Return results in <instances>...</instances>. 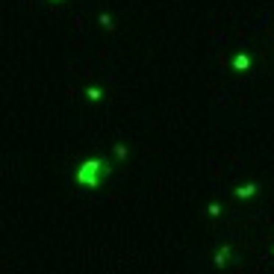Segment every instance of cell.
I'll return each mask as SVG.
<instances>
[{"mask_svg":"<svg viewBox=\"0 0 274 274\" xmlns=\"http://www.w3.org/2000/svg\"><path fill=\"white\" fill-rule=\"evenodd\" d=\"M100 171L106 174L103 162H100V159H89V162H83V165L77 168V174H74V177H77V183H80V186H89V189H94V186L100 183Z\"/></svg>","mask_w":274,"mask_h":274,"instance_id":"obj_1","label":"cell"},{"mask_svg":"<svg viewBox=\"0 0 274 274\" xmlns=\"http://www.w3.org/2000/svg\"><path fill=\"white\" fill-rule=\"evenodd\" d=\"M227 257H230V248L224 245V248H221V251L215 254V266H224V263H227Z\"/></svg>","mask_w":274,"mask_h":274,"instance_id":"obj_2","label":"cell"},{"mask_svg":"<svg viewBox=\"0 0 274 274\" xmlns=\"http://www.w3.org/2000/svg\"><path fill=\"white\" fill-rule=\"evenodd\" d=\"M236 195H239V198H251V195H257V186H254V183H248V186H242Z\"/></svg>","mask_w":274,"mask_h":274,"instance_id":"obj_3","label":"cell"},{"mask_svg":"<svg viewBox=\"0 0 274 274\" xmlns=\"http://www.w3.org/2000/svg\"><path fill=\"white\" fill-rule=\"evenodd\" d=\"M233 65H236V68H239V71H245V68H248V65H251V62H248V56H236V59H233Z\"/></svg>","mask_w":274,"mask_h":274,"instance_id":"obj_4","label":"cell"},{"mask_svg":"<svg viewBox=\"0 0 274 274\" xmlns=\"http://www.w3.org/2000/svg\"><path fill=\"white\" fill-rule=\"evenodd\" d=\"M86 94H89V100H100V97H103V91H100V89H94V86H91V89L86 91Z\"/></svg>","mask_w":274,"mask_h":274,"instance_id":"obj_5","label":"cell"},{"mask_svg":"<svg viewBox=\"0 0 274 274\" xmlns=\"http://www.w3.org/2000/svg\"><path fill=\"white\" fill-rule=\"evenodd\" d=\"M100 24H103V27H106V30H112V18H109V15H106V12H103V15H100Z\"/></svg>","mask_w":274,"mask_h":274,"instance_id":"obj_6","label":"cell"},{"mask_svg":"<svg viewBox=\"0 0 274 274\" xmlns=\"http://www.w3.org/2000/svg\"><path fill=\"white\" fill-rule=\"evenodd\" d=\"M115 156H118V159H124V156H127V148H124V145H115Z\"/></svg>","mask_w":274,"mask_h":274,"instance_id":"obj_7","label":"cell"},{"mask_svg":"<svg viewBox=\"0 0 274 274\" xmlns=\"http://www.w3.org/2000/svg\"><path fill=\"white\" fill-rule=\"evenodd\" d=\"M210 215H221V207L218 204H210Z\"/></svg>","mask_w":274,"mask_h":274,"instance_id":"obj_8","label":"cell"}]
</instances>
